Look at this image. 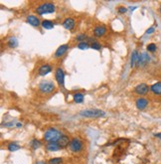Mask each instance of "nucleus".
<instances>
[{
    "instance_id": "obj_1",
    "label": "nucleus",
    "mask_w": 161,
    "mask_h": 164,
    "mask_svg": "<svg viewBox=\"0 0 161 164\" xmlns=\"http://www.w3.org/2000/svg\"><path fill=\"white\" fill-rule=\"evenodd\" d=\"M63 134L61 133V131L58 130L57 128L51 127L49 129H47L44 133V140L47 141L48 143L50 142H58V140L60 139Z\"/></svg>"
},
{
    "instance_id": "obj_2",
    "label": "nucleus",
    "mask_w": 161,
    "mask_h": 164,
    "mask_svg": "<svg viewBox=\"0 0 161 164\" xmlns=\"http://www.w3.org/2000/svg\"><path fill=\"white\" fill-rule=\"evenodd\" d=\"M35 11H36V13L39 15L54 13L56 11V6L54 3H52V2H44L42 4H40L39 6H37Z\"/></svg>"
},
{
    "instance_id": "obj_3",
    "label": "nucleus",
    "mask_w": 161,
    "mask_h": 164,
    "mask_svg": "<svg viewBox=\"0 0 161 164\" xmlns=\"http://www.w3.org/2000/svg\"><path fill=\"white\" fill-rule=\"evenodd\" d=\"M38 89L42 94H51L52 91H54L56 89V86L55 84L52 82V81H48V80H44L42 81L38 86Z\"/></svg>"
},
{
    "instance_id": "obj_4",
    "label": "nucleus",
    "mask_w": 161,
    "mask_h": 164,
    "mask_svg": "<svg viewBox=\"0 0 161 164\" xmlns=\"http://www.w3.org/2000/svg\"><path fill=\"white\" fill-rule=\"evenodd\" d=\"M80 116L85 117H92V119H98V117H103L106 116V112L103 110L93 109H85L80 112Z\"/></svg>"
},
{
    "instance_id": "obj_5",
    "label": "nucleus",
    "mask_w": 161,
    "mask_h": 164,
    "mask_svg": "<svg viewBox=\"0 0 161 164\" xmlns=\"http://www.w3.org/2000/svg\"><path fill=\"white\" fill-rule=\"evenodd\" d=\"M55 78L60 87H65V73L62 68H58L55 72Z\"/></svg>"
},
{
    "instance_id": "obj_6",
    "label": "nucleus",
    "mask_w": 161,
    "mask_h": 164,
    "mask_svg": "<svg viewBox=\"0 0 161 164\" xmlns=\"http://www.w3.org/2000/svg\"><path fill=\"white\" fill-rule=\"evenodd\" d=\"M69 146H70L71 150L75 152V153H77V152H80L82 149H83V141H82L81 139L77 138V137H75V138L71 140Z\"/></svg>"
},
{
    "instance_id": "obj_7",
    "label": "nucleus",
    "mask_w": 161,
    "mask_h": 164,
    "mask_svg": "<svg viewBox=\"0 0 161 164\" xmlns=\"http://www.w3.org/2000/svg\"><path fill=\"white\" fill-rule=\"evenodd\" d=\"M149 90H150V87L146 84H139L134 87V93L136 94H139V96H143V94H146L148 93Z\"/></svg>"
},
{
    "instance_id": "obj_8",
    "label": "nucleus",
    "mask_w": 161,
    "mask_h": 164,
    "mask_svg": "<svg viewBox=\"0 0 161 164\" xmlns=\"http://www.w3.org/2000/svg\"><path fill=\"white\" fill-rule=\"evenodd\" d=\"M69 48H70L69 44H64V45H61V46H60V47L57 49V50H56L54 57H55L56 59L61 58V57H62L63 55H65V54H66L67 51L69 50Z\"/></svg>"
},
{
    "instance_id": "obj_9",
    "label": "nucleus",
    "mask_w": 161,
    "mask_h": 164,
    "mask_svg": "<svg viewBox=\"0 0 161 164\" xmlns=\"http://www.w3.org/2000/svg\"><path fill=\"white\" fill-rule=\"evenodd\" d=\"M106 33H107V27L103 24L96 26V27L93 28V35H95L96 37H98V38L104 36L106 35Z\"/></svg>"
},
{
    "instance_id": "obj_10",
    "label": "nucleus",
    "mask_w": 161,
    "mask_h": 164,
    "mask_svg": "<svg viewBox=\"0 0 161 164\" xmlns=\"http://www.w3.org/2000/svg\"><path fill=\"white\" fill-rule=\"evenodd\" d=\"M150 61V57L147 54V53H142V54L139 55V59H138V62L136 66L139 67H144L145 65H147Z\"/></svg>"
},
{
    "instance_id": "obj_11",
    "label": "nucleus",
    "mask_w": 161,
    "mask_h": 164,
    "mask_svg": "<svg viewBox=\"0 0 161 164\" xmlns=\"http://www.w3.org/2000/svg\"><path fill=\"white\" fill-rule=\"evenodd\" d=\"M51 72H52V66H51V65L50 64H44V65H42V66L39 68L38 75L44 77V76L50 74Z\"/></svg>"
},
{
    "instance_id": "obj_12",
    "label": "nucleus",
    "mask_w": 161,
    "mask_h": 164,
    "mask_svg": "<svg viewBox=\"0 0 161 164\" xmlns=\"http://www.w3.org/2000/svg\"><path fill=\"white\" fill-rule=\"evenodd\" d=\"M27 22L30 25L34 26V27H39V26L42 24V22L40 21V19L37 16H35V15H28Z\"/></svg>"
},
{
    "instance_id": "obj_13",
    "label": "nucleus",
    "mask_w": 161,
    "mask_h": 164,
    "mask_svg": "<svg viewBox=\"0 0 161 164\" xmlns=\"http://www.w3.org/2000/svg\"><path fill=\"white\" fill-rule=\"evenodd\" d=\"M62 25H63V27L67 30H73L75 25H76V22H75V20L73 18L69 17V18H66L65 20L63 21Z\"/></svg>"
},
{
    "instance_id": "obj_14",
    "label": "nucleus",
    "mask_w": 161,
    "mask_h": 164,
    "mask_svg": "<svg viewBox=\"0 0 161 164\" xmlns=\"http://www.w3.org/2000/svg\"><path fill=\"white\" fill-rule=\"evenodd\" d=\"M135 105H136V108L138 109L143 110L148 105V101L146 100V98H137V100H136Z\"/></svg>"
},
{
    "instance_id": "obj_15",
    "label": "nucleus",
    "mask_w": 161,
    "mask_h": 164,
    "mask_svg": "<svg viewBox=\"0 0 161 164\" xmlns=\"http://www.w3.org/2000/svg\"><path fill=\"white\" fill-rule=\"evenodd\" d=\"M70 142H71V140L69 139V137L67 135H64V134L60 137V139L58 140V143H59V145L61 146V148H65L67 146H69Z\"/></svg>"
},
{
    "instance_id": "obj_16",
    "label": "nucleus",
    "mask_w": 161,
    "mask_h": 164,
    "mask_svg": "<svg viewBox=\"0 0 161 164\" xmlns=\"http://www.w3.org/2000/svg\"><path fill=\"white\" fill-rule=\"evenodd\" d=\"M46 149L49 152H55V151H58L60 149H62V148L59 145L58 142H50L46 145Z\"/></svg>"
},
{
    "instance_id": "obj_17",
    "label": "nucleus",
    "mask_w": 161,
    "mask_h": 164,
    "mask_svg": "<svg viewBox=\"0 0 161 164\" xmlns=\"http://www.w3.org/2000/svg\"><path fill=\"white\" fill-rule=\"evenodd\" d=\"M150 91L154 94L157 96H161V82H157L150 87Z\"/></svg>"
},
{
    "instance_id": "obj_18",
    "label": "nucleus",
    "mask_w": 161,
    "mask_h": 164,
    "mask_svg": "<svg viewBox=\"0 0 161 164\" xmlns=\"http://www.w3.org/2000/svg\"><path fill=\"white\" fill-rule=\"evenodd\" d=\"M138 59H139V54H138V52L136 50H134L131 54V59H130V67L131 68L135 67L137 65Z\"/></svg>"
},
{
    "instance_id": "obj_19",
    "label": "nucleus",
    "mask_w": 161,
    "mask_h": 164,
    "mask_svg": "<svg viewBox=\"0 0 161 164\" xmlns=\"http://www.w3.org/2000/svg\"><path fill=\"white\" fill-rule=\"evenodd\" d=\"M41 26L46 30H51L55 27V23L53 21H50V20H43Z\"/></svg>"
},
{
    "instance_id": "obj_20",
    "label": "nucleus",
    "mask_w": 161,
    "mask_h": 164,
    "mask_svg": "<svg viewBox=\"0 0 161 164\" xmlns=\"http://www.w3.org/2000/svg\"><path fill=\"white\" fill-rule=\"evenodd\" d=\"M84 98H85L84 94L82 93H76L75 94H73V100L77 104H82L84 102Z\"/></svg>"
},
{
    "instance_id": "obj_21",
    "label": "nucleus",
    "mask_w": 161,
    "mask_h": 164,
    "mask_svg": "<svg viewBox=\"0 0 161 164\" xmlns=\"http://www.w3.org/2000/svg\"><path fill=\"white\" fill-rule=\"evenodd\" d=\"M7 46H8L9 48H16L18 47V40L17 38L15 37H11L8 39V41H7Z\"/></svg>"
},
{
    "instance_id": "obj_22",
    "label": "nucleus",
    "mask_w": 161,
    "mask_h": 164,
    "mask_svg": "<svg viewBox=\"0 0 161 164\" xmlns=\"http://www.w3.org/2000/svg\"><path fill=\"white\" fill-rule=\"evenodd\" d=\"M7 148H8V150L11 151V152H14V151H17V150H19L21 146L20 145H18V144L16 142H11L8 144V146H7Z\"/></svg>"
},
{
    "instance_id": "obj_23",
    "label": "nucleus",
    "mask_w": 161,
    "mask_h": 164,
    "mask_svg": "<svg viewBox=\"0 0 161 164\" xmlns=\"http://www.w3.org/2000/svg\"><path fill=\"white\" fill-rule=\"evenodd\" d=\"M40 146H41V141L39 139H33L31 141V147L34 150H36L37 148H39Z\"/></svg>"
},
{
    "instance_id": "obj_24",
    "label": "nucleus",
    "mask_w": 161,
    "mask_h": 164,
    "mask_svg": "<svg viewBox=\"0 0 161 164\" xmlns=\"http://www.w3.org/2000/svg\"><path fill=\"white\" fill-rule=\"evenodd\" d=\"M63 163V158L61 157H54L49 160V164H62Z\"/></svg>"
},
{
    "instance_id": "obj_25",
    "label": "nucleus",
    "mask_w": 161,
    "mask_h": 164,
    "mask_svg": "<svg viewBox=\"0 0 161 164\" xmlns=\"http://www.w3.org/2000/svg\"><path fill=\"white\" fill-rule=\"evenodd\" d=\"M156 49H157V46H156L154 43H150V44L147 45V51H148V52L154 53V52L156 51Z\"/></svg>"
},
{
    "instance_id": "obj_26",
    "label": "nucleus",
    "mask_w": 161,
    "mask_h": 164,
    "mask_svg": "<svg viewBox=\"0 0 161 164\" xmlns=\"http://www.w3.org/2000/svg\"><path fill=\"white\" fill-rule=\"evenodd\" d=\"M91 48L93 49V50H100V48H102V46L99 43V42L96 41H93V43L91 44Z\"/></svg>"
},
{
    "instance_id": "obj_27",
    "label": "nucleus",
    "mask_w": 161,
    "mask_h": 164,
    "mask_svg": "<svg viewBox=\"0 0 161 164\" xmlns=\"http://www.w3.org/2000/svg\"><path fill=\"white\" fill-rule=\"evenodd\" d=\"M89 47V46L87 42H82V43H79V45H78V48L81 49V50H86V49H88Z\"/></svg>"
},
{
    "instance_id": "obj_28",
    "label": "nucleus",
    "mask_w": 161,
    "mask_h": 164,
    "mask_svg": "<svg viewBox=\"0 0 161 164\" xmlns=\"http://www.w3.org/2000/svg\"><path fill=\"white\" fill-rule=\"evenodd\" d=\"M85 39H87V35H86V34H79V35H77V37H76V40L80 42V43L85 42L84 41Z\"/></svg>"
},
{
    "instance_id": "obj_29",
    "label": "nucleus",
    "mask_w": 161,
    "mask_h": 164,
    "mask_svg": "<svg viewBox=\"0 0 161 164\" xmlns=\"http://www.w3.org/2000/svg\"><path fill=\"white\" fill-rule=\"evenodd\" d=\"M117 11H118V13H119V14H124V13L126 12V11H127V9L125 8V7L121 6V7H118Z\"/></svg>"
},
{
    "instance_id": "obj_30",
    "label": "nucleus",
    "mask_w": 161,
    "mask_h": 164,
    "mask_svg": "<svg viewBox=\"0 0 161 164\" xmlns=\"http://www.w3.org/2000/svg\"><path fill=\"white\" fill-rule=\"evenodd\" d=\"M155 31V29H154V27H150L149 29H147L146 30V32H145V34H146V35H149V34H152L153 32Z\"/></svg>"
},
{
    "instance_id": "obj_31",
    "label": "nucleus",
    "mask_w": 161,
    "mask_h": 164,
    "mask_svg": "<svg viewBox=\"0 0 161 164\" xmlns=\"http://www.w3.org/2000/svg\"><path fill=\"white\" fill-rule=\"evenodd\" d=\"M155 137H157V138H159L160 140H161V132H159V133H156V134L154 135Z\"/></svg>"
},
{
    "instance_id": "obj_32",
    "label": "nucleus",
    "mask_w": 161,
    "mask_h": 164,
    "mask_svg": "<svg viewBox=\"0 0 161 164\" xmlns=\"http://www.w3.org/2000/svg\"><path fill=\"white\" fill-rule=\"evenodd\" d=\"M16 127H17L18 128L22 127V123H16Z\"/></svg>"
},
{
    "instance_id": "obj_33",
    "label": "nucleus",
    "mask_w": 161,
    "mask_h": 164,
    "mask_svg": "<svg viewBox=\"0 0 161 164\" xmlns=\"http://www.w3.org/2000/svg\"><path fill=\"white\" fill-rule=\"evenodd\" d=\"M36 164H47V163L45 162V161H38Z\"/></svg>"
},
{
    "instance_id": "obj_34",
    "label": "nucleus",
    "mask_w": 161,
    "mask_h": 164,
    "mask_svg": "<svg viewBox=\"0 0 161 164\" xmlns=\"http://www.w3.org/2000/svg\"><path fill=\"white\" fill-rule=\"evenodd\" d=\"M159 11H160V13H161V5H160V7H159Z\"/></svg>"
}]
</instances>
